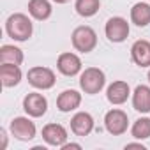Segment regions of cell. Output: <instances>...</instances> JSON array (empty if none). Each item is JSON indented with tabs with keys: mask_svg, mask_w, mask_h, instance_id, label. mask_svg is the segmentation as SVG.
<instances>
[{
	"mask_svg": "<svg viewBox=\"0 0 150 150\" xmlns=\"http://www.w3.org/2000/svg\"><path fill=\"white\" fill-rule=\"evenodd\" d=\"M67 138H69L67 129L62 124L51 122V124H46L42 127V139L50 146H62V145L67 143Z\"/></svg>",
	"mask_w": 150,
	"mask_h": 150,
	"instance_id": "10",
	"label": "cell"
},
{
	"mask_svg": "<svg viewBox=\"0 0 150 150\" xmlns=\"http://www.w3.org/2000/svg\"><path fill=\"white\" fill-rule=\"evenodd\" d=\"M106 85V74L99 67H87L85 71L80 72V88L88 94L96 96L99 94Z\"/></svg>",
	"mask_w": 150,
	"mask_h": 150,
	"instance_id": "2",
	"label": "cell"
},
{
	"mask_svg": "<svg viewBox=\"0 0 150 150\" xmlns=\"http://www.w3.org/2000/svg\"><path fill=\"white\" fill-rule=\"evenodd\" d=\"M0 139H2V143H0V148H7V131L2 127V129H0Z\"/></svg>",
	"mask_w": 150,
	"mask_h": 150,
	"instance_id": "22",
	"label": "cell"
},
{
	"mask_svg": "<svg viewBox=\"0 0 150 150\" xmlns=\"http://www.w3.org/2000/svg\"><path fill=\"white\" fill-rule=\"evenodd\" d=\"M53 2H55V4H67L69 0H53Z\"/></svg>",
	"mask_w": 150,
	"mask_h": 150,
	"instance_id": "25",
	"label": "cell"
},
{
	"mask_svg": "<svg viewBox=\"0 0 150 150\" xmlns=\"http://www.w3.org/2000/svg\"><path fill=\"white\" fill-rule=\"evenodd\" d=\"M23 51L14 44H4L0 48V64H16L20 65L23 62Z\"/></svg>",
	"mask_w": 150,
	"mask_h": 150,
	"instance_id": "19",
	"label": "cell"
},
{
	"mask_svg": "<svg viewBox=\"0 0 150 150\" xmlns=\"http://www.w3.org/2000/svg\"><path fill=\"white\" fill-rule=\"evenodd\" d=\"M23 78V72L20 69V65L16 64H0V80L6 88H13L16 85H20Z\"/></svg>",
	"mask_w": 150,
	"mask_h": 150,
	"instance_id": "15",
	"label": "cell"
},
{
	"mask_svg": "<svg viewBox=\"0 0 150 150\" xmlns=\"http://www.w3.org/2000/svg\"><path fill=\"white\" fill-rule=\"evenodd\" d=\"M104 127L110 134L113 136H122L124 132H127L129 127V117L124 110L113 108L104 115Z\"/></svg>",
	"mask_w": 150,
	"mask_h": 150,
	"instance_id": "5",
	"label": "cell"
},
{
	"mask_svg": "<svg viewBox=\"0 0 150 150\" xmlns=\"http://www.w3.org/2000/svg\"><path fill=\"white\" fill-rule=\"evenodd\" d=\"M131 136L134 139H148L150 138V118L148 117H139L138 120H134L132 127H131Z\"/></svg>",
	"mask_w": 150,
	"mask_h": 150,
	"instance_id": "21",
	"label": "cell"
},
{
	"mask_svg": "<svg viewBox=\"0 0 150 150\" xmlns=\"http://www.w3.org/2000/svg\"><path fill=\"white\" fill-rule=\"evenodd\" d=\"M131 58L138 67H150V41H134L131 46Z\"/></svg>",
	"mask_w": 150,
	"mask_h": 150,
	"instance_id": "14",
	"label": "cell"
},
{
	"mask_svg": "<svg viewBox=\"0 0 150 150\" xmlns=\"http://www.w3.org/2000/svg\"><path fill=\"white\" fill-rule=\"evenodd\" d=\"M6 32L16 42H25L32 37L34 25L32 20L23 13H14L6 20Z\"/></svg>",
	"mask_w": 150,
	"mask_h": 150,
	"instance_id": "1",
	"label": "cell"
},
{
	"mask_svg": "<svg viewBox=\"0 0 150 150\" xmlns=\"http://www.w3.org/2000/svg\"><path fill=\"white\" fill-rule=\"evenodd\" d=\"M131 21L139 28H145L146 25H150V4L136 2L131 7Z\"/></svg>",
	"mask_w": 150,
	"mask_h": 150,
	"instance_id": "17",
	"label": "cell"
},
{
	"mask_svg": "<svg viewBox=\"0 0 150 150\" xmlns=\"http://www.w3.org/2000/svg\"><path fill=\"white\" fill-rule=\"evenodd\" d=\"M9 131L11 134L20 139V141H30L35 138L37 134V129H35V124L28 118V117H14L9 124Z\"/></svg>",
	"mask_w": 150,
	"mask_h": 150,
	"instance_id": "7",
	"label": "cell"
},
{
	"mask_svg": "<svg viewBox=\"0 0 150 150\" xmlns=\"http://www.w3.org/2000/svg\"><path fill=\"white\" fill-rule=\"evenodd\" d=\"M148 2H150V0H148Z\"/></svg>",
	"mask_w": 150,
	"mask_h": 150,
	"instance_id": "27",
	"label": "cell"
},
{
	"mask_svg": "<svg viewBox=\"0 0 150 150\" xmlns=\"http://www.w3.org/2000/svg\"><path fill=\"white\" fill-rule=\"evenodd\" d=\"M146 78H148V83H150V69H148V74H146Z\"/></svg>",
	"mask_w": 150,
	"mask_h": 150,
	"instance_id": "26",
	"label": "cell"
},
{
	"mask_svg": "<svg viewBox=\"0 0 150 150\" xmlns=\"http://www.w3.org/2000/svg\"><path fill=\"white\" fill-rule=\"evenodd\" d=\"M127 148H139V150H145V145H141V143H127L125 145V150Z\"/></svg>",
	"mask_w": 150,
	"mask_h": 150,
	"instance_id": "24",
	"label": "cell"
},
{
	"mask_svg": "<svg viewBox=\"0 0 150 150\" xmlns=\"http://www.w3.org/2000/svg\"><path fill=\"white\" fill-rule=\"evenodd\" d=\"M71 42H72V48L80 51V53H90L96 50L97 46V34L92 27L88 25H81V27H76L71 34Z\"/></svg>",
	"mask_w": 150,
	"mask_h": 150,
	"instance_id": "3",
	"label": "cell"
},
{
	"mask_svg": "<svg viewBox=\"0 0 150 150\" xmlns=\"http://www.w3.org/2000/svg\"><path fill=\"white\" fill-rule=\"evenodd\" d=\"M74 9L81 18H92L101 9V0H76Z\"/></svg>",
	"mask_w": 150,
	"mask_h": 150,
	"instance_id": "20",
	"label": "cell"
},
{
	"mask_svg": "<svg viewBox=\"0 0 150 150\" xmlns=\"http://www.w3.org/2000/svg\"><path fill=\"white\" fill-rule=\"evenodd\" d=\"M71 131L76 136H80V138L88 136L94 131V117L88 111H78V113H74L72 118H71Z\"/></svg>",
	"mask_w": 150,
	"mask_h": 150,
	"instance_id": "11",
	"label": "cell"
},
{
	"mask_svg": "<svg viewBox=\"0 0 150 150\" xmlns=\"http://www.w3.org/2000/svg\"><path fill=\"white\" fill-rule=\"evenodd\" d=\"M129 32H131L129 23L122 16H113L106 21L104 34H106L108 41H111V42H124L129 37Z\"/></svg>",
	"mask_w": 150,
	"mask_h": 150,
	"instance_id": "6",
	"label": "cell"
},
{
	"mask_svg": "<svg viewBox=\"0 0 150 150\" xmlns=\"http://www.w3.org/2000/svg\"><path fill=\"white\" fill-rule=\"evenodd\" d=\"M60 148H62V150H72V148H74V150H81V145H80V143H65V145H62Z\"/></svg>",
	"mask_w": 150,
	"mask_h": 150,
	"instance_id": "23",
	"label": "cell"
},
{
	"mask_svg": "<svg viewBox=\"0 0 150 150\" xmlns=\"http://www.w3.org/2000/svg\"><path fill=\"white\" fill-rule=\"evenodd\" d=\"M27 80L28 83L37 88V90H50L55 87L57 83V76L55 72L50 69V67H42V65H35V67H30L28 72H27Z\"/></svg>",
	"mask_w": 150,
	"mask_h": 150,
	"instance_id": "4",
	"label": "cell"
},
{
	"mask_svg": "<svg viewBox=\"0 0 150 150\" xmlns=\"http://www.w3.org/2000/svg\"><path fill=\"white\" fill-rule=\"evenodd\" d=\"M51 13H53V7L50 0H30L28 2V14L37 21L48 20Z\"/></svg>",
	"mask_w": 150,
	"mask_h": 150,
	"instance_id": "18",
	"label": "cell"
},
{
	"mask_svg": "<svg viewBox=\"0 0 150 150\" xmlns=\"http://www.w3.org/2000/svg\"><path fill=\"white\" fill-rule=\"evenodd\" d=\"M23 110L32 118H41L48 111V99L39 92H30L23 99Z\"/></svg>",
	"mask_w": 150,
	"mask_h": 150,
	"instance_id": "8",
	"label": "cell"
},
{
	"mask_svg": "<svg viewBox=\"0 0 150 150\" xmlns=\"http://www.w3.org/2000/svg\"><path fill=\"white\" fill-rule=\"evenodd\" d=\"M131 96V87L127 81H122V80H117L113 81L108 88H106V99L108 103H111L113 106H120L124 103H127Z\"/></svg>",
	"mask_w": 150,
	"mask_h": 150,
	"instance_id": "12",
	"label": "cell"
},
{
	"mask_svg": "<svg viewBox=\"0 0 150 150\" xmlns=\"http://www.w3.org/2000/svg\"><path fill=\"white\" fill-rule=\"evenodd\" d=\"M80 104H81V94L74 88H67L60 92L57 97V108L62 113H71L74 110H78Z\"/></svg>",
	"mask_w": 150,
	"mask_h": 150,
	"instance_id": "13",
	"label": "cell"
},
{
	"mask_svg": "<svg viewBox=\"0 0 150 150\" xmlns=\"http://www.w3.org/2000/svg\"><path fill=\"white\" fill-rule=\"evenodd\" d=\"M57 69L60 74H64V76L67 78H72L76 76V74L81 72L83 69V64H81V58L76 55V53H71V51H65L58 57L57 60Z\"/></svg>",
	"mask_w": 150,
	"mask_h": 150,
	"instance_id": "9",
	"label": "cell"
},
{
	"mask_svg": "<svg viewBox=\"0 0 150 150\" xmlns=\"http://www.w3.org/2000/svg\"><path fill=\"white\" fill-rule=\"evenodd\" d=\"M132 108L145 115L150 113V87L148 85H138L132 92Z\"/></svg>",
	"mask_w": 150,
	"mask_h": 150,
	"instance_id": "16",
	"label": "cell"
}]
</instances>
